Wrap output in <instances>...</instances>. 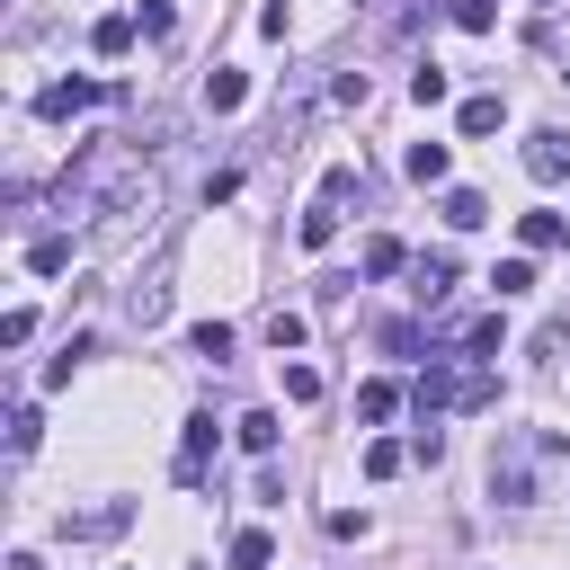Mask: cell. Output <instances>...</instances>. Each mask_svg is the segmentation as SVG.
<instances>
[{
    "mask_svg": "<svg viewBox=\"0 0 570 570\" xmlns=\"http://www.w3.org/2000/svg\"><path fill=\"white\" fill-rule=\"evenodd\" d=\"M410 401H419V419H436V410H490L499 374L481 356H428V374L410 383Z\"/></svg>",
    "mask_w": 570,
    "mask_h": 570,
    "instance_id": "cell-1",
    "label": "cell"
},
{
    "mask_svg": "<svg viewBox=\"0 0 570 570\" xmlns=\"http://www.w3.org/2000/svg\"><path fill=\"white\" fill-rule=\"evenodd\" d=\"M552 436H499V454H490V499H508V508H525L534 499V454H543Z\"/></svg>",
    "mask_w": 570,
    "mask_h": 570,
    "instance_id": "cell-2",
    "label": "cell"
},
{
    "mask_svg": "<svg viewBox=\"0 0 570 570\" xmlns=\"http://www.w3.org/2000/svg\"><path fill=\"white\" fill-rule=\"evenodd\" d=\"M98 98H107V89H98V80H80V71H71V80H45V89H36V116H45V125H53V116H80V107H98Z\"/></svg>",
    "mask_w": 570,
    "mask_h": 570,
    "instance_id": "cell-3",
    "label": "cell"
},
{
    "mask_svg": "<svg viewBox=\"0 0 570 570\" xmlns=\"http://www.w3.org/2000/svg\"><path fill=\"white\" fill-rule=\"evenodd\" d=\"M525 178L561 187V178H570V134H552V125H543V134H525Z\"/></svg>",
    "mask_w": 570,
    "mask_h": 570,
    "instance_id": "cell-4",
    "label": "cell"
},
{
    "mask_svg": "<svg viewBox=\"0 0 570 570\" xmlns=\"http://www.w3.org/2000/svg\"><path fill=\"white\" fill-rule=\"evenodd\" d=\"M205 454H214V410L187 419V436H178V481H205Z\"/></svg>",
    "mask_w": 570,
    "mask_h": 570,
    "instance_id": "cell-5",
    "label": "cell"
},
{
    "mask_svg": "<svg viewBox=\"0 0 570 570\" xmlns=\"http://www.w3.org/2000/svg\"><path fill=\"white\" fill-rule=\"evenodd\" d=\"M125 517H134V508H125V499H107V508H80V517H62V534H71V543H107Z\"/></svg>",
    "mask_w": 570,
    "mask_h": 570,
    "instance_id": "cell-6",
    "label": "cell"
},
{
    "mask_svg": "<svg viewBox=\"0 0 570 570\" xmlns=\"http://www.w3.org/2000/svg\"><path fill=\"white\" fill-rule=\"evenodd\" d=\"M294 240H303V249H330V240H338V196H312L303 223H294Z\"/></svg>",
    "mask_w": 570,
    "mask_h": 570,
    "instance_id": "cell-7",
    "label": "cell"
},
{
    "mask_svg": "<svg viewBox=\"0 0 570 570\" xmlns=\"http://www.w3.org/2000/svg\"><path fill=\"white\" fill-rule=\"evenodd\" d=\"M232 436H240L249 454H276V436H285V419H276V410H240V419H232Z\"/></svg>",
    "mask_w": 570,
    "mask_h": 570,
    "instance_id": "cell-8",
    "label": "cell"
},
{
    "mask_svg": "<svg viewBox=\"0 0 570 570\" xmlns=\"http://www.w3.org/2000/svg\"><path fill=\"white\" fill-rule=\"evenodd\" d=\"M401 267H410V249H401L392 232H374V240H365V258H356V276H401Z\"/></svg>",
    "mask_w": 570,
    "mask_h": 570,
    "instance_id": "cell-9",
    "label": "cell"
},
{
    "mask_svg": "<svg viewBox=\"0 0 570 570\" xmlns=\"http://www.w3.org/2000/svg\"><path fill=\"white\" fill-rule=\"evenodd\" d=\"M454 294V249H428L419 258V303H445Z\"/></svg>",
    "mask_w": 570,
    "mask_h": 570,
    "instance_id": "cell-10",
    "label": "cell"
},
{
    "mask_svg": "<svg viewBox=\"0 0 570 570\" xmlns=\"http://www.w3.org/2000/svg\"><path fill=\"white\" fill-rule=\"evenodd\" d=\"M160 312H169V285H160V276H142V285L125 294V321H134V330H151Z\"/></svg>",
    "mask_w": 570,
    "mask_h": 570,
    "instance_id": "cell-11",
    "label": "cell"
},
{
    "mask_svg": "<svg viewBox=\"0 0 570 570\" xmlns=\"http://www.w3.org/2000/svg\"><path fill=\"white\" fill-rule=\"evenodd\" d=\"M240 98H249V80H240V71H205V107H214V116H232Z\"/></svg>",
    "mask_w": 570,
    "mask_h": 570,
    "instance_id": "cell-12",
    "label": "cell"
},
{
    "mask_svg": "<svg viewBox=\"0 0 570 570\" xmlns=\"http://www.w3.org/2000/svg\"><path fill=\"white\" fill-rule=\"evenodd\" d=\"M508 125V98H463V134L481 142V134H499Z\"/></svg>",
    "mask_w": 570,
    "mask_h": 570,
    "instance_id": "cell-13",
    "label": "cell"
},
{
    "mask_svg": "<svg viewBox=\"0 0 570 570\" xmlns=\"http://www.w3.org/2000/svg\"><path fill=\"white\" fill-rule=\"evenodd\" d=\"M401 169H410L419 187H436V178H445V142H410V151H401Z\"/></svg>",
    "mask_w": 570,
    "mask_h": 570,
    "instance_id": "cell-14",
    "label": "cell"
},
{
    "mask_svg": "<svg viewBox=\"0 0 570 570\" xmlns=\"http://www.w3.org/2000/svg\"><path fill=\"white\" fill-rule=\"evenodd\" d=\"M517 232H525V249H561V240H570L561 214H517Z\"/></svg>",
    "mask_w": 570,
    "mask_h": 570,
    "instance_id": "cell-15",
    "label": "cell"
},
{
    "mask_svg": "<svg viewBox=\"0 0 570 570\" xmlns=\"http://www.w3.org/2000/svg\"><path fill=\"white\" fill-rule=\"evenodd\" d=\"M27 267H36V276H62V267H71V240H62V232L27 240Z\"/></svg>",
    "mask_w": 570,
    "mask_h": 570,
    "instance_id": "cell-16",
    "label": "cell"
},
{
    "mask_svg": "<svg viewBox=\"0 0 570 570\" xmlns=\"http://www.w3.org/2000/svg\"><path fill=\"white\" fill-rule=\"evenodd\" d=\"M187 347H196L205 365H223V356H232V321H196V330H187Z\"/></svg>",
    "mask_w": 570,
    "mask_h": 570,
    "instance_id": "cell-17",
    "label": "cell"
},
{
    "mask_svg": "<svg viewBox=\"0 0 570 570\" xmlns=\"http://www.w3.org/2000/svg\"><path fill=\"white\" fill-rule=\"evenodd\" d=\"M401 463H410V445H401V436H374V445H365V481H392Z\"/></svg>",
    "mask_w": 570,
    "mask_h": 570,
    "instance_id": "cell-18",
    "label": "cell"
},
{
    "mask_svg": "<svg viewBox=\"0 0 570 570\" xmlns=\"http://www.w3.org/2000/svg\"><path fill=\"white\" fill-rule=\"evenodd\" d=\"M89 45H98L107 62H116V53H134V18H98V27H89Z\"/></svg>",
    "mask_w": 570,
    "mask_h": 570,
    "instance_id": "cell-19",
    "label": "cell"
},
{
    "mask_svg": "<svg viewBox=\"0 0 570 570\" xmlns=\"http://www.w3.org/2000/svg\"><path fill=\"white\" fill-rule=\"evenodd\" d=\"M445 223H454V232H472V223H490V205H481L472 187H445Z\"/></svg>",
    "mask_w": 570,
    "mask_h": 570,
    "instance_id": "cell-20",
    "label": "cell"
},
{
    "mask_svg": "<svg viewBox=\"0 0 570 570\" xmlns=\"http://www.w3.org/2000/svg\"><path fill=\"white\" fill-rule=\"evenodd\" d=\"M392 410H401V383H365V392H356V419H374V428H383Z\"/></svg>",
    "mask_w": 570,
    "mask_h": 570,
    "instance_id": "cell-21",
    "label": "cell"
},
{
    "mask_svg": "<svg viewBox=\"0 0 570 570\" xmlns=\"http://www.w3.org/2000/svg\"><path fill=\"white\" fill-rule=\"evenodd\" d=\"M490 285H499V294H534V258H499Z\"/></svg>",
    "mask_w": 570,
    "mask_h": 570,
    "instance_id": "cell-22",
    "label": "cell"
},
{
    "mask_svg": "<svg viewBox=\"0 0 570 570\" xmlns=\"http://www.w3.org/2000/svg\"><path fill=\"white\" fill-rule=\"evenodd\" d=\"M267 347L294 356V347H303V312H267Z\"/></svg>",
    "mask_w": 570,
    "mask_h": 570,
    "instance_id": "cell-23",
    "label": "cell"
},
{
    "mask_svg": "<svg viewBox=\"0 0 570 570\" xmlns=\"http://www.w3.org/2000/svg\"><path fill=\"white\" fill-rule=\"evenodd\" d=\"M232 570H267V534H258V525L232 534Z\"/></svg>",
    "mask_w": 570,
    "mask_h": 570,
    "instance_id": "cell-24",
    "label": "cell"
},
{
    "mask_svg": "<svg viewBox=\"0 0 570 570\" xmlns=\"http://www.w3.org/2000/svg\"><path fill=\"white\" fill-rule=\"evenodd\" d=\"M454 27H472V36H490V27H499V0H454Z\"/></svg>",
    "mask_w": 570,
    "mask_h": 570,
    "instance_id": "cell-25",
    "label": "cell"
},
{
    "mask_svg": "<svg viewBox=\"0 0 570 570\" xmlns=\"http://www.w3.org/2000/svg\"><path fill=\"white\" fill-rule=\"evenodd\" d=\"M410 98H419V107H436V98H445V71H436V62H419V71H410Z\"/></svg>",
    "mask_w": 570,
    "mask_h": 570,
    "instance_id": "cell-26",
    "label": "cell"
},
{
    "mask_svg": "<svg viewBox=\"0 0 570 570\" xmlns=\"http://www.w3.org/2000/svg\"><path fill=\"white\" fill-rule=\"evenodd\" d=\"M27 338H36V312H27V303H18V312H9V321H0V347H27Z\"/></svg>",
    "mask_w": 570,
    "mask_h": 570,
    "instance_id": "cell-27",
    "label": "cell"
},
{
    "mask_svg": "<svg viewBox=\"0 0 570 570\" xmlns=\"http://www.w3.org/2000/svg\"><path fill=\"white\" fill-rule=\"evenodd\" d=\"M285 401H321V374L312 365H285Z\"/></svg>",
    "mask_w": 570,
    "mask_h": 570,
    "instance_id": "cell-28",
    "label": "cell"
},
{
    "mask_svg": "<svg viewBox=\"0 0 570 570\" xmlns=\"http://www.w3.org/2000/svg\"><path fill=\"white\" fill-rule=\"evenodd\" d=\"M9 454H36V410H9Z\"/></svg>",
    "mask_w": 570,
    "mask_h": 570,
    "instance_id": "cell-29",
    "label": "cell"
}]
</instances>
